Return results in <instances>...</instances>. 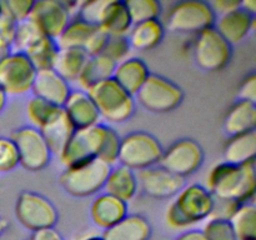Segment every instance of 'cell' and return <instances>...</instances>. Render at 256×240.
<instances>
[{
	"mask_svg": "<svg viewBox=\"0 0 256 240\" xmlns=\"http://www.w3.org/2000/svg\"><path fill=\"white\" fill-rule=\"evenodd\" d=\"M205 188L218 199L239 204L252 202L256 190L255 162L245 165L218 162L209 170Z\"/></svg>",
	"mask_w": 256,
	"mask_h": 240,
	"instance_id": "obj_1",
	"label": "cell"
},
{
	"mask_svg": "<svg viewBox=\"0 0 256 240\" xmlns=\"http://www.w3.org/2000/svg\"><path fill=\"white\" fill-rule=\"evenodd\" d=\"M214 196L202 184L185 185L168 206L165 220L174 230H189L212 215Z\"/></svg>",
	"mask_w": 256,
	"mask_h": 240,
	"instance_id": "obj_2",
	"label": "cell"
},
{
	"mask_svg": "<svg viewBox=\"0 0 256 240\" xmlns=\"http://www.w3.org/2000/svg\"><path fill=\"white\" fill-rule=\"evenodd\" d=\"M86 92L94 102L100 119L106 125L126 122L135 114V96L122 89L114 79L99 82Z\"/></svg>",
	"mask_w": 256,
	"mask_h": 240,
	"instance_id": "obj_3",
	"label": "cell"
},
{
	"mask_svg": "<svg viewBox=\"0 0 256 240\" xmlns=\"http://www.w3.org/2000/svg\"><path fill=\"white\" fill-rule=\"evenodd\" d=\"M110 165L100 159H92L64 168L59 182L65 192L74 198H89L104 189Z\"/></svg>",
	"mask_w": 256,
	"mask_h": 240,
	"instance_id": "obj_4",
	"label": "cell"
},
{
	"mask_svg": "<svg viewBox=\"0 0 256 240\" xmlns=\"http://www.w3.org/2000/svg\"><path fill=\"white\" fill-rule=\"evenodd\" d=\"M214 12L209 2L202 0H184L172 5L166 14L165 30L175 34L192 35L212 28L215 24Z\"/></svg>",
	"mask_w": 256,
	"mask_h": 240,
	"instance_id": "obj_5",
	"label": "cell"
},
{
	"mask_svg": "<svg viewBox=\"0 0 256 240\" xmlns=\"http://www.w3.org/2000/svg\"><path fill=\"white\" fill-rule=\"evenodd\" d=\"M164 146L156 136L144 130L132 132L122 138L118 164L135 172L159 165Z\"/></svg>",
	"mask_w": 256,
	"mask_h": 240,
	"instance_id": "obj_6",
	"label": "cell"
},
{
	"mask_svg": "<svg viewBox=\"0 0 256 240\" xmlns=\"http://www.w3.org/2000/svg\"><path fill=\"white\" fill-rule=\"evenodd\" d=\"M184 96V90L176 82L162 75L150 74L135 95V102L150 112L166 114L178 109Z\"/></svg>",
	"mask_w": 256,
	"mask_h": 240,
	"instance_id": "obj_7",
	"label": "cell"
},
{
	"mask_svg": "<svg viewBox=\"0 0 256 240\" xmlns=\"http://www.w3.org/2000/svg\"><path fill=\"white\" fill-rule=\"evenodd\" d=\"M192 52L200 69L216 72L229 65L232 46L212 26L192 36Z\"/></svg>",
	"mask_w": 256,
	"mask_h": 240,
	"instance_id": "obj_8",
	"label": "cell"
},
{
	"mask_svg": "<svg viewBox=\"0 0 256 240\" xmlns=\"http://www.w3.org/2000/svg\"><path fill=\"white\" fill-rule=\"evenodd\" d=\"M15 216L22 228L30 232L55 228L59 214L46 196L32 190H24L15 202Z\"/></svg>",
	"mask_w": 256,
	"mask_h": 240,
	"instance_id": "obj_9",
	"label": "cell"
},
{
	"mask_svg": "<svg viewBox=\"0 0 256 240\" xmlns=\"http://www.w3.org/2000/svg\"><path fill=\"white\" fill-rule=\"evenodd\" d=\"M108 126L109 125L100 122L94 126L75 130L64 149L58 155L64 168H69L86 160L99 159L104 146Z\"/></svg>",
	"mask_w": 256,
	"mask_h": 240,
	"instance_id": "obj_10",
	"label": "cell"
},
{
	"mask_svg": "<svg viewBox=\"0 0 256 240\" xmlns=\"http://www.w3.org/2000/svg\"><path fill=\"white\" fill-rule=\"evenodd\" d=\"M36 69L28 56L10 52L0 56V88L8 96H20L32 92Z\"/></svg>",
	"mask_w": 256,
	"mask_h": 240,
	"instance_id": "obj_11",
	"label": "cell"
},
{
	"mask_svg": "<svg viewBox=\"0 0 256 240\" xmlns=\"http://www.w3.org/2000/svg\"><path fill=\"white\" fill-rule=\"evenodd\" d=\"M204 159L205 152L202 145L196 140L184 138L164 149L159 165L168 172L186 179L202 168Z\"/></svg>",
	"mask_w": 256,
	"mask_h": 240,
	"instance_id": "obj_12",
	"label": "cell"
},
{
	"mask_svg": "<svg viewBox=\"0 0 256 240\" xmlns=\"http://www.w3.org/2000/svg\"><path fill=\"white\" fill-rule=\"evenodd\" d=\"M10 138L18 149L19 165L22 169L32 172H42L50 164L52 154L38 129L30 125L19 128Z\"/></svg>",
	"mask_w": 256,
	"mask_h": 240,
	"instance_id": "obj_13",
	"label": "cell"
},
{
	"mask_svg": "<svg viewBox=\"0 0 256 240\" xmlns=\"http://www.w3.org/2000/svg\"><path fill=\"white\" fill-rule=\"evenodd\" d=\"M72 16L62 0H38L34 2L29 20L42 34L56 40L62 35Z\"/></svg>",
	"mask_w": 256,
	"mask_h": 240,
	"instance_id": "obj_14",
	"label": "cell"
},
{
	"mask_svg": "<svg viewBox=\"0 0 256 240\" xmlns=\"http://www.w3.org/2000/svg\"><path fill=\"white\" fill-rule=\"evenodd\" d=\"M139 190L154 199L175 198L185 186V179L168 172L160 165L148 168L136 172Z\"/></svg>",
	"mask_w": 256,
	"mask_h": 240,
	"instance_id": "obj_15",
	"label": "cell"
},
{
	"mask_svg": "<svg viewBox=\"0 0 256 240\" xmlns=\"http://www.w3.org/2000/svg\"><path fill=\"white\" fill-rule=\"evenodd\" d=\"M62 110L75 130L94 126L102 122L94 102L84 90H72L62 105Z\"/></svg>",
	"mask_w": 256,
	"mask_h": 240,
	"instance_id": "obj_16",
	"label": "cell"
},
{
	"mask_svg": "<svg viewBox=\"0 0 256 240\" xmlns=\"http://www.w3.org/2000/svg\"><path fill=\"white\" fill-rule=\"evenodd\" d=\"M72 90L69 82L62 79L54 69H46L36 72L32 94V96L62 108Z\"/></svg>",
	"mask_w": 256,
	"mask_h": 240,
	"instance_id": "obj_17",
	"label": "cell"
},
{
	"mask_svg": "<svg viewBox=\"0 0 256 240\" xmlns=\"http://www.w3.org/2000/svg\"><path fill=\"white\" fill-rule=\"evenodd\" d=\"M214 28L232 46L244 42L254 30L255 16L239 8L222 16H218Z\"/></svg>",
	"mask_w": 256,
	"mask_h": 240,
	"instance_id": "obj_18",
	"label": "cell"
},
{
	"mask_svg": "<svg viewBox=\"0 0 256 240\" xmlns=\"http://www.w3.org/2000/svg\"><path fill=\"white\" fill-rule=\"evenodd\" d=\"M129 214L126 202L106 192H102L95 198L90 206V218L98 228L106 230L124 219Z\"/></svg>",
	"mask_w": 256,
	"mask_h": 240,
	"instance_id": "obj_19",
	"label": "cell"
},
{
	"mask_svg": "<svg viewBox=\"0 0 256 240\" xmlns=\"http://www.w3.org/2000/svg\"><path fill=\"white\" fill-rule=\"evenodd\" d=\"M102 192L128 204L136 196L139 192L136 172L124 165H112L108 174Z\"/></svg>",
	"mask_w": 256,
	"mask_h": 240,
	"instance_id": "obj_20",
	"label": "cell"
},
{
	"mask_svg": "<svg viewBox=\"0 0 256 240\" xmlns=\"http://www.w3.org/2000/svg\"><path fill=\"white\" fill-rule=\"evenodd\" d=\"M152 74L146 62L138 56H130L115 65L112 79L132 96L138 94Z\"/></svg>",
	"mask_w": 256,
	"mask_h": 240,
	"instance_id": "obj_21",
	"label": "cell"
},
{
	"mask_svg": "<svg viewBox=\"0 0 256 240\" xmlns=\"http://www.w3.org/2000/svg\"><path fill=\"white\" fill-rule=\"evenodd\" d=\"M152 228L149 220L140 214H128L102 234V240H149Z\"/></svg>",
	"mask_w": 256,
	"mask_h": 240,
	"instance_id": "obj_22",
	"label": "cell"
},
{
	"mask_svg": "<svg viewBox=\"0 0 256 240\" xmlns=\"http://www.w3.org/2000/svg\"><path fill=\"white\" fill-rule=\"evenodd\" d=\"M164 22L160 19L134 24L128 32L126 38L132 50L135 52H150L162 44L165 36Z\"/></svg>",
	"mask_w": 256,
	"mask_h": 240,
	"instance_id": "obj_23",
	"label": "cell"
},
{
	"mask_svg": "<svg viewBox=\"0 0 256 240\" xmlns=\"http://www.w3.org/2000/svg\"><path fill=\"white\" fill-rule=\"evenodd\" d=\"M222 128L229 136L255 130L256 104L238 99L228 110Z\"/></svg>",
	"mask_w": 256,
	"mask_h": 240,
	"instance_id": "obj_24",
	"label": "cell"
},
{
	"mask_svg": "<svg viewBox=\"0 0 256 240\" xmlns=\"http://www.w3.org/2000/svg\"><path fill=\"white\" fill-rule=\"evenodd\" d=\"M225 162L234 165H245L255 162L256 132H244L229 136L222 149Z\"/></svg>",
	"mask_w": 256,
	"mask_h": 240,
	"instance_id": "obj_25",
	"label": "cell"
},
{
	"mask_svg": "<svg viewBox=\"0 0 256 240\" xmlns=\"http://www.w3.org/2000/svg\"><path fill=\"white\" fill-rule=\"evenodd\" d=\"M132 26L125 2L109 0L102 12L99 28L109 36H126Z\"/></svg>",
	"mask_w": 256,
	"mask_h": 240,
	"instance_id": "obj_26",
	"label": "cell"
},
{
	"mask_svg": "<svg viewBox=\"0 0 256 240\" xmlns=\"http://www.w3.org/2000/svg\"><path fill=\"white\" fill-rule=\"evenodd\" d=\"M39 132H42L52 154L58 156L64 149L66 142H69L75 129L65 115L64 110L62 109L59 114L55 115L50 122H48Z\"/></svg>",
	"mask_w": 256,
	"mask_h": 240,
	"instance_id": "obj_27",
	"label": "cell"
},
{
	"mask_svg": "<svg viewBox=\"0 0 256 240\" xmlns=\"http://www.w3.org/2000/svg\"><path fill=\"white\" fill-rule=\"evenodd\" d=\"M115 62H112L109 58L100 54L96 56H89L84 69L80 72L76 80L78 89L88 92L90 88L105 80L112 79L115 70Z\"/></svg>",
	"mask_w": 256,
	"mask_h": 240,
	"instance_id": "obj_28",
	"label": "cell"
},
{
	"mask_svg": "<svg viewBox=\"0 0 256 240\" xmlns=\"http://www.w3.org/2000/svg\"><path fill=\"white\" fill-rule=\"evenodd\" d=\"M88 59L89 56L82 49H60L52 69L69 84L76 82Z\"/></svg>",
	"mask_w": 256,
	"mask_h": 240,
	"instance_id": "obj_29",
	"label": "cell"
},
{
	"mask_svg": "<svg viewBox=\"0 0 256 240\" xmlns=\"http://www.w3.org/2000/svg\"><path fill=\"white\" fill-rule=\"evenodd\" d=\"M99 26L82 22L79 18H72L64 32L56 39L60 49H82L86 46L92 35Z\"/></svg>",
	"mask_w": 256,
	"mask_h": 240,
	"instance_id": "obj_30",
	"label": "cell"
},
{
	"mask_svg": "<svg viewBox=\"0 0 256 240\" xmlns=\"http://www.w3.org/2000/svg\"><path fill=\"white\" fill-rule=\"evenodd\" d=\"M59 50L60 48L58 45L56 40L50 39V38L42 35L24 54L32 62L36 72H39V70H46L54 68Z\"/></svg>",
	"mask_w": 256,
	"mask_h": 240,
	"instance_id": "obj_31",
	"label": "cell"
},
{
	"mask_svg": "<svg viewBox=\"0 0 256 240\" xmlns=\"http://www.w3.org/2000/svg\"><path fill=\"white\" fill-rule=\"evenodd\" d=\"M229 222L238 240H256V206L254 202L242 204Z\"/></svg>",
	"mask_w": 256,
	"mask_h": 240,
	"instance_id": "obj_32",
	"label": "cell"
},
{
	"mask_svg": "<svg viewBox=\"0 0 256 240\" xmlns=\"http://www.w3.org/2000/svg\"><path fill=\"white\" fill-rule=\"evenodd\" d=\"M62 109V108L50 104V102H45L40 98L32 96L28 100L25 112H26V118L30 122V126L40 130L55 115L59 114Z\"/></svg>",
	"mask_w": 256,
	"mask_h": 240,
	"instance_id": "obj_33",
	"label": "cell"
},
{
	"mask_svg": "<svg viewBox=\"0 0 256 240\" xmlns=\"http://www.w3.org/2000/svg\"><path fill=\"white\" fill-rule=\"evenodd\" d=\"M125 5L132 25L160 19L162 14V4L156 0H126Z\"/></svg>",
	"mask_w": 256,
	"mask_h": 240,
	"instance_id": "obj_34",
	"label": "cell"
},
{
	"mask_svg": "<svg viewBox=\"0 0 256 240\" xmlns=\"http://www.w3.org/2000/svg\"><path fill=\"white\" fill-rule=\"evenodd\" d=\"M44 34L40 32V30L30 22L29 19L25 22H19L16 25V32H15L14 45H12V52H19L24 54L38 39Z\"/></svg>",
	"mask_w": 256,
	"mask_h": 240,
	"instance_id": "obj_35",
	"label": "cell"
},
{
	"mask_svg": "<svg viewBox=\"0 0 256 240\" xmlns=\"http://www.w3.org/2000/svg\"><path fill=\"white\" fill-rule=\"evenodd\" d=\"M132 46L126 36H109L102 50V55L109 58L115 64H119L132 56Z\"/></svg>",
	"mask_w": 256,
	"mask_h": 240,
	"instance_id": "obj_36",
	"label": "cell"
},
{
	"mask_svg": "<svg viewBox=\"0 0 256 240\" xmlns=\"http://www.w3.org/2000/svg\"><path fill=\"white\" fill-rule=\"evenodd\" d=\"M202 232L206 240H238L229 220L208 219Z\"/></svg>",
	"mask_w": 256,
	"mask_h": 240,
	"instance_id": "obj_37",
	"label": "cell"
},
{
	"mask_svg": "<svg viewBox=\"0 0 256 240\" xmlns=\"http://www.w3.org/2000/svg\"><path fill=\"white\" fill-rule=\"evenodd\" d=\"M19 165V154L12 138L0 136V174L10 172Z\"/></svg>",
	"mask_w": 256,
	"mask_h": 240,
	"instance_id": "obj_38",
	"label": "cell"
},
{
	"mask_svg": "<svg viewBox=\"0 0 256 240\" xmlns=\"http://www.w3.org/2000/svg\"><path fill=\"white\" fill-rule=\"evenodd\" d=\"M109 0H92V2H80L78 14L75 18H79L82 22H88L94 26H99L102 12Z\"/></svg>",
	"mask_w": 256,
	"mask_h": 240,
	"instance_id": "obj_39",
	"label": "cell"
},
{
	"mask_svg": "<svg viewBox=\"0 0 256 240\" xmlns=\"http://www.w3.org/2000/svg\"><path fill=\"white\" fill-rule=\"evenodd\" d=\"M32 4V0H4L0 2V10L19 24L29 19Z\"/></svg>",
	"mask_w": 256,
	"mask_h": 240,
	"instance_id": "obj_40",
	"label": "cell"
},
{
	"mask_svg": "<svg viewBox=\"0 0 256 240\" xmlns=\"http://www.w3.org/2000/svg\"><path fill=\"white\" fill-rule=\"evenodd\" d=\"M16 22L0 10V56L12 50Z\"/></svg>",
	"mask_w": 256,
	"mask_h": 240,
	"instance_id": "obj_41",
	"label": "cell"
},
{
	"mask_svg": "<svg viewBox=\"0 0 256 240\" xmlns=\"http://www.w3.org/2000/svg\"><path fill=\"white\" fill-rule=\"evenodd\" d=\"M242 204L236 202L225 199H218L214 198V205H212V212L209 219H222V220H230V218L234 215L238 208Z\"/></svg>",
	"mask_w": 256,
	"mask_h": 240,
	"instance_id": "obj_42",
	"label": "cell"
},
{
	"mask_svg": "<svg viewBox=\"0 0 256 240\" xmlns=\"http://www.w3.org/2000/svg\"><path fill=\"white\" fill-rule=\"evenodd\" d=\"M238 96L240 100H246L256 104V75L254 72L248 74L240 82Z\"/></svg>",
	"mask_w": 256,
	"mask_h": 240,
	"instance_id": "obj_43",
	"label": "cell"
},
{
	"mask_svg": "<svg viewBox=\"0 0 256 240\" xmlns=\"http://www.w3.org/2000/svg\"><path fill=\"white\" fill-rule=\"evenodd\" d=\"M209 4L216 18L222 16V15L234 12L240 8V2H236V0H215Z\"/></svg>",
	"mask_w": 256,
	"mask_h": 240,
	"instance_id": "obj_44",
	"label": "cell"
},
{
	"mask_svg": "<svg viewBox=\"0 0 256 240\" xmlns=\"http://www.w3.org/2000/svg\"><path fill=\"white\" fill-rule=\"evenodd\" d=\"M29 240H65V239L59 230H56L55 228H48V229H42V230H36V232H32V235H30Z\"/></svg>",
	"mask_w": 256,
	"mask_h": 240,
	"instance_id": "obj_45",
	"label": "cell"
},
{
	"mask_svg": "<svg viewBox=\"0 0 256 240\" xmlns=\"http://www.w3.org/2000/svg\"><path fill=\"white\" fill-rule=\"evenodd\" d=\"M174 240H206L205 235L202 234V230L189 229L182 232L179 236L175 238Z\"/></svg>",
	"mask_w": 256,
	"mask_h": 240,
	"instance_id": "obj_46",
	"label": "cell"
},
{
	"mask_svg": "<svg viewBox=\"0 0 256 240\" xmlns=\"http://www.w3.org/2000/svg\"><path fill=\"white\" fill-rule=\"evenodd\" d=\"M240 8L242 10H245L246 12H249L250 15L255 16L256 15V2L255 0H242L240 2Z\"/></svg>",
	"mask_w": 256,
	"mask_h": 240,
	"instance_id": "obj_47",
	"label": "cell"
},
{
	"mask_svg": "<svg viewBox=\"0 0 256 240\" xmlns=\"http://www.w3.org/2000/svg\"><path fill=\"white\" fill-rule=\"evenodd\" d=\"M8 98H9V96H8V95L5 94L4 90H2V88H0V114H2V112H4L5 106H6Z\"/></svg>",
	"mask_w": 256,
	"mask_h": 240,
	"instance_id": "obj_48",
	"label": "cell"
},
{
	"mask_svg": "<svg viewBox=\"0 0 256 240\" xmlns=\"http://www.w3.org/2000/svg\"><path fill=\"white\" fill-rule=\"evenodd\" d=\"M6 229H8L6 220H5L4 218L0 216V238H2V235L6 232Z\"/></svg>",
	"mask_w": 256,
	"mask_h": 240,
	"instance_id": "obj_49",
	"label": "cell"
},
{
	"mask_svg": "<svg viewBox=\"0 0 256 240\" xmlns=\"http://www.w3.org/2000/svg\"><path fill=\"white\" fill-rule=\"evenodd\" d=\"M80 240H102V235H89V236H85Z\"/></svg>",
	"mask_w": 256,
	"mask_h": 240,
	"instance_id": "obj_50",
	"label": "cell"
}]
</instances>
